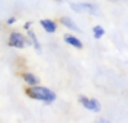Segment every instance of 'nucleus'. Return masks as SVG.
<instances>
[{
	"label": "nucleus",
	"mask_w": 128,
	"mask_h": 123,
	"mask_svg": "<svg viewBox=\"0 0 128 123\" xmlns=\"http://www.w3.org/2000/svg\"><path fill=\"white\" fill-rule=\"evenodd\" d=\"M27 94L30 97L40 101H44L46 103H51L55 100L56 95L54 92L46 87H42V86H32L27 90Z\"/></svg>",
	"instance_id": "obj_1"
},
{
	"label": "nucleus",
	"mask_w": 128,
	"mask_h": 123,
	"mask_svg": "<svg viewBox=\"0 0 128 123\" xmlns=\"http://www.w3.org/2000/svg\"><path fill=\"white\" fill-rule=\"evenodd\" d=\"M71 8L79 13H90V15L98 16L99 15V10L96 6L91 3H73L71 4Z\"/></svg>",
	"instance_id": "obj_2"
},
{
	"label": "nucleus",
	"mask_w": 128,
	"mask_h": 123,
	"mask_svg": "<svg viewBox=\"0 0 128 123\" xmlns=\"http://www.w3.org/2000/svg\"><path fill=\"white\" fill-rule=\"evenodd\" d=\"M9 45L17 48H22V47L30 45V42L27 40L22 34L19 33H12L10 35V40H9Z\"/></svg>",
	"instance_id": "obj_3"
},
{
	"label": "nucleus",
	"mask_w": 128,
	"mask_h": 123,
	"mask_svg": "<svg viewBox=\"0 0 128 123\" xmlns=\"http://www.w3.org/2000/svg\"><path fill=\"white\" fill-rule=\"evenodd\" d=\"M80 102L82 103V105L84 106L86 109L90 111H93V112H99L101 110V105L100 103L94 99H88L86 96H80Z\"/></svg>",
	"instance_id": "obj_4"
},
{
	"label": "nucleus",
	"mask_w": 128,
	"mask_h": 123,
	"mask_svg": "<svg viewBox=\"0 0 128 123\" xmlns=\"http://www.w3.org/2000/svg\"><path fill=\"white\" fill-rule=\"evenodd\" d=\"M64 40H65V42L68 43V45L75 47V48H82V43L80 42L79 38L74 37V36H72V35H65V36H64Z\"/></svg>",
	"instance_id": "obj_5"
},
{
	"label": "nucleus",
	"mask_w": 128,
	"mask_h": 123,
	"mask_svg": "<svg viewBox=\"0 0 128 123\" xmlns=\"http://www.w3.org/2000/svg\"><path fill=\"white\" fill-rule=\"evenodd\" d=\"M40 25H42L43 28H44L45 30H46L47 33H50V34L54 33V31L56 30L55 22L52 21V20H50V19H43V20H40Z\"/></svg>",
	"instance_id": "obj_6"
},
{
	"label": "nucleus",
	"mask_w": 128,
	"mask_h": 123,
	"mask_svg": "<svg viewBox=\"0 0 128 123\" xmlns=\"http://www.w3.org/2000/svg\"><path fill=\"white\" fill-rule=\"evenodd\" d=\"M61 22H62V24L66 27V28H68V29H71V30H74V31H78V33H80V28L74 24V21H73L71 18H68V17H63V18H61Z\"/></svg>",
	"instance_id": "obj_7"
},
{
	"label": "nucleus",
	"mask_w": 128,
	"mask_h": 123,
	"mask_svg": "<svg viewBox=\"0 0 128 123\" xmlns=\"http://www.w3.org/2000/svg\"><path fill=\"white\" fill-rule=\"evenodd\" d=\"M22 77H24V79L26 81V83L29 84V85H32V86L37 85L38 82H40V79H38L35 75L29 74V73H25V74L22 75Z\"/></svg>",
	"instance_id": "obj_8"
},
{
	"label": "nucleus",
	"mask_w": 128,
	"mask_h": 123,
	"mask_svg": "<svg viewBox=\"0 0 128 123\" xmlns=\"http://www.w3.org/2000/svg\"><path fill=\"white\" fill-rule=\"evenodd\" d=\"M93 35H94L96 39H100L104 35V29L101 26H96L93 28Z\"/></svg>",
	"instance_id": "obj_9"
},
{
	"label": "nucleus",
	"mask_w": 128,
	"mask_h": 123,
	"mask_svg": "<svg viewBox=\"0 0 128 123\" xmlns=\"http://www.w3.org/2000/svg\"><path fill=\"white\" fill-rule=\"evenodd\" d=\"M28 36L30 37V39L33 40V43H34V45H35L36 49H37V51H40V43H38L37 38H36L35 34H34L32 30H28Z\"/></svg>",
	"instance_id": "obj_10"
},
{
	"label": "nucleus",
	"mask_w": 128,
	"mask_h": 123,
	"mask_svg": "<svg viewBox=\"0 0 128 123\" xmlns=\"http://www.w3.org/2000/svg\"><path fill=\"white\" fill-rule=\"evenodd\" d=\"M94 123H111V122H109L108 120L104 119V118H100V119H98V120H97V121H96Z\"/></svg>",
	"instance_id": "obj_11"
},
{
	"label": "nucleus",
	"mask_w": 128,
	"mask_h": 123,
	"mask_svg": "<svg viewBox=\"0 0 128 123\" xmlns=\"http://www.w3.org/2000/svg\"><path fill=\"white\" fill-rule=\"evenodd\" d=\"M15 21H16V19H15V18H10V19H8V21H7V22H8L9 25H11V24H14V22H15Z\"/></svg>",
	"instance_id": "obj_12"
},
{
	"label": "nucleus",
	"mask_w": 128,
	"mask_h": 123,
	"mask_svg": "<svg viewBox=\"0 0 128 123\" xmlns=\"http://www.w3.org/2000/svg\"><path fill=\"white\" fill-rule=\"evenodd\" d=\"M30 25H32L30 22H26V24H25V26H24V27H25V29H28L29 27H30Z\"/></svg>",
	"instance_id": "obj_13"
},
{
	"label": "nucleus",
	"mask_w": 128,
	"mask_h": 123,
	"mask_svg": "<svg viewBox=\"0 0 128 123\" xmlns=\"http://www.w3.org/2000/svg\"><path fill=\"white\" fill-rule=\"evenodd\" d=\"M58 1H62V0H58Z\"/></svg>",
	"instance_id": "obj_14"
}]
</instances>
